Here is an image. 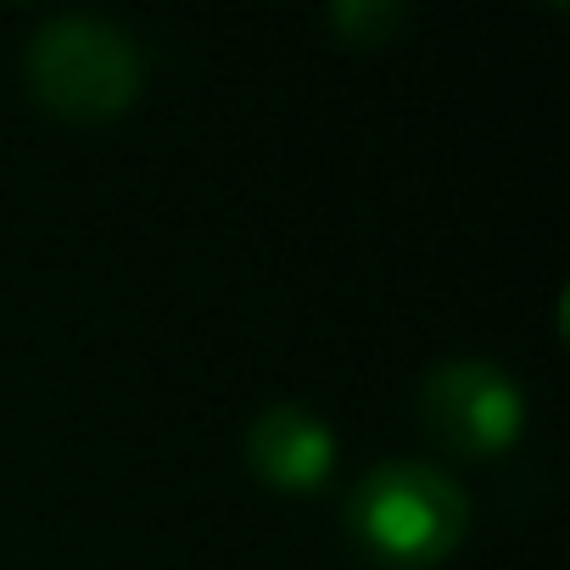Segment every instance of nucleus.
I'll list each match as a JSON object with an SVG mask.
<instances>
[{"instance_id":"nucleus-5","label":"nucleus","mask_w":570,"mask_h":570,"mask_svg":"<svg viewBox=\"0 0 570 570\" xmlns=\"http://www.w3.org/2000/svg\"><path fill=\"white\" fill-rule=\"evenodd\" d=\"M397 23H403V12L381 7V0H347V7H331V29L347 35V46H381Z\"/></svg>"},{"instance_id":"nucleus-4","label":"nucleus","mask_w":570,"mask_h":570,"mask_svg":"<svg viewBox=\"0 0 570 570\" xmlns=\"http://www.w3.org/2000/svg\"><path fill=\"white\" fill-rule=\"evenodd\" d=\"M246 470L274 492H320L336 470V436L303 403H268L246 425Z\"/></svg>"},{"instance_id":"nucleus-2","label":"nucleus","mask_w":570,"mask_h":570,"mask_svg":"<svg viewBox=\"0 0 570 570\" xmlns=\"http://www.w3.org/2000/svg\"><path fill=\"white\" fill-rule=\"evenodd\" d=\"M29 96L68 124H107L146 85L140 46L107 18H51L23 57Z\"/></svg>"},{"instance_id":"nucleus-1","label":"nucleus","mask_w":570,"mask_h":570,"mask_svg":"<svg viewBox=\"0 0 570 570\" xmlns=\"http://www.w3.org/2000/svg\"><path fill=\"white\" fill-rule=\"evenodd\" d=\"M347 537L364 559L386 570H431L442 564L470 531V498L459 481L420 459L375 464L347 492Z\"/></svg>"},{"instance_id":"nucleus-3","label":"nucleus","mask_w":570,"mask_h":570,"mask_svg":"<svg viewBox=\"0 0 570 570\" xmlns=\"http://www.w3.org/2000/svg\"><path fill=\"white\" fill-rule=\"evenodd\" d=\"M425 431L459 459H492L525 431L520 386L487 358H448L420 381Z\"/></svg>"}]
</instances>
